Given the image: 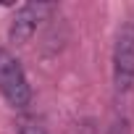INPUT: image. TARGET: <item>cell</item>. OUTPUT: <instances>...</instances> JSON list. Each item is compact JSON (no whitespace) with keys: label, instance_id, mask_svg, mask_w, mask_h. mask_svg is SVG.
Masks as SVG:
<instances>
[{"label":"cell","instance_id":"obj_3","mask_svg":"<svg viewBox=\"0 0 134 134\" xmlns=\"http://www.w3.org/2000/svg\"><path fill=\"white\" fill-rule=\"evenodd\" d=\"M55 11H58V5H53V3H24V5H19L13 13L11 29H8V40L13 45H26L34 37L37 26Z\"/></svg>","mask_w":134,"mask_h":134},{"label":"cell","instance_id":"obj_1","mask_svg":"<svg viewBox=\"0 0 134 134\" xmlns=\"http://www.w3.org/2000/svg\"><path fill=\"white\" fill-rule=\"evenodd\" d=\"M0 95L16 110H26L32 105V84L26 71L8 47H0Z\"/></svg>","mask_w":134,"mask_h":134},{"label":"cell","instance_id":"obj_4","mask_svg":"<svg viewBox=\"0 0 134 134\" xmlns=\"http://www.w3.org/2000/svg\"><path fill=\"white\" fill-rule=\"evenodd\" d=\"M16 134H47L45 131V126L37 121V118H24L21 124H19V131Z\"/></svg>","mask_w":134,"mask_h":134},{"label":"cell","instance_id":"obj_5","mask_svg":"<svg viewBox=\"0 0 134 134\" xmlns=\"http://www.w3.org/2000/svg\"><path fill=\"white\" fill-rule=\"evenodd\" d=\"M110 134H129V121L126 118H116L110 126Z\"/></svg>","mask_w":134,"mask_h":134},{"label":"cell","instance_id":"obj_2","mask_svg":"<svg viewBox=\"0 0 134 134\" xmlns=\"http://www.w3.org/2000/svg\"><path fill=\"white\" fill-rule=\"evenodd\" d=\"M113 87L129 92L134 87V21H124L113 42Z\"/></svg>","mask_w":134,"mask_h":134}]
</instances>
